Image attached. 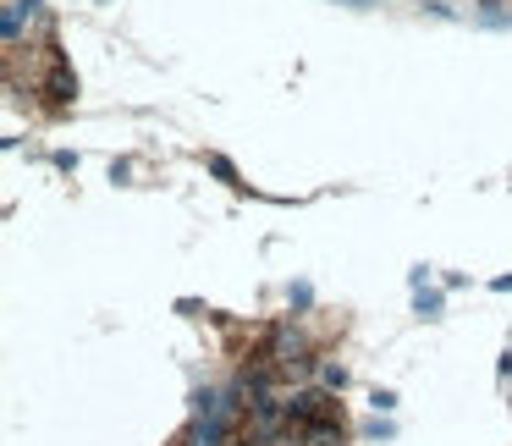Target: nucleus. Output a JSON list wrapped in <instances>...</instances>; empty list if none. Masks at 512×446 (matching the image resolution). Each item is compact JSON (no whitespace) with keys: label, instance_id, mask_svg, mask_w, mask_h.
<instances>
[{"label":"nucleus","instance_id":"nucleus-1","mask_svg":"<svg viewBox=\"0 0 512 446\" xmlns=\"http://www.w3.org/2000/svg\"><path fill=\"white\" fill-rule=\"evenodd\" d=\"M320 386H325V391H342V386H347V364L325 358V364H320Z\"/></svg>","mask_w":512,"mask_h":446}]
</instances>
